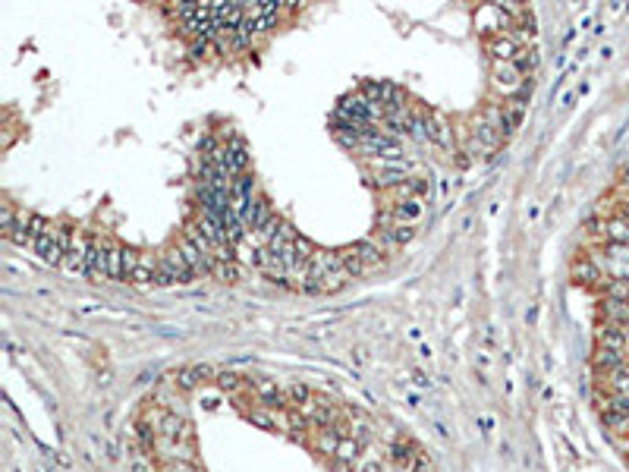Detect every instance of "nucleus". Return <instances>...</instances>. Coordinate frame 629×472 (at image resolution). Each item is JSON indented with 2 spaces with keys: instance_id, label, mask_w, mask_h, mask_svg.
Here are the masks:
<instances>
[{
  "instance_id": "f257e3e1",
  "label": "nucleus",
  "mask_w": 629,
  "mask_h": 472,
  "mask_svg": "<svg viewBox=\"0 0 629 472\" xmlns=\"http://www.w3.org/2000/svg\"><path fill=\"white\" fill-rule=\"evenodd\" d=\"M224 167L230 170L233 176L249 173V145H245V138H239V136L230 138V145L224 148Z\"/></svg>"
},
{
  "instance_id": "f03ea898",
  "label": "nucleus",
  "mask_w": 629,
  "mask_h": 472,
  "mask_svg": "<svg viewBox=\"0 0 629 472\" xmlns=\"http://www.w3.org/2000/svg\"><path fill=\"white\" fill-rule=\"evenodd\" d=\"M484 50L491 54V63H513L522 48L513 35H497V38H488V41H484Z\"/></svg>"
},
{
  "instance_id": "7ed1b4c3",
  "label": "nucleus",
  "mask_w": 629,
  "mask_h": 472,
  "mask_svg": "<svg viewBox=\"0 0 629 472\" xmlns=\"http://www.w3.org/2000/svg\"><path fill=\"white\" fill-rule=\"evenodd\" d=\"M522 79H526V76H522L513 63H491V82H494V88L507 92L509 98H513L516 88L522 85Z\"/></svg>"
},
{
  "instance_id": "20e7f679",
  "label": "nucleus",
  "mask_w": 629,
  "mask_h": 472,
  "mask_svg": "<svg viewBox=\"0 0 629 472\" xmlns=\"http://www.w3.org/2000/svg\"><path fill=\"white\" fill-rule=\"evenodd\" d=\"M173 378H176V384H180L182 390H195L198 384L211 381V378H217V375H214V369L208 362H195V365H186V369L173 371Z\"/></svg>"
},
{
  "instance_id": "39448f33",
  "label": "nucleus",
  "mask_w": 629,
  "mask_h": 472,
  "mask_svg": "<svg viewBox=\"0 0 629 472\" xmlns=\"http://www.w3.org/2000/svg\"><path fill=\"white\" fill-rule=\"evenodd\" d=\"M428 142L438 148H453V129L440 110H428Z\"/></svg>"
},
{
  "instance_id": "423d86ee",
  "label": "nucleus",
  "mask_w": 629,
  "mask_h": 472,
  "mask_svg": "<svg viewBox=\"0 0 629 472\" xmlns=\"http://www.w3.org/2000/svg\"><path fill=\"white\" fill-rule=\"evenodd\" d=\"M85 277H107V243L101 239H88L85 252Z\"/></svg>"
},
{
  "instance_id": "0eeeda50",
  "label": "nucleus",
  "mask_w": 629,
  "mask_h": 472,
  "mask_svg": "<svg viewBox=\"0 0 629 472\" xmlns=\"http://www.w3.org/2000/svg\"><path fill=\"white\" fill-rule=\"evenodd\" d=\"M270 217H274V208H270V199H268V195H258V199L249 205V211H245L239 220H243V224L249 227V230H261V227L268 224Z\"/></svg>"
},
{
  "instance_id": "6e6552de",
  "label": "nucleus",
  "mask_w": 629,
  "mask_h": 472,
  "mask_svg": "<svg viewBox=\"0 0 629 472\" xmlns=\"http://www.w3.org/2000/svg\"><path fill=\"white\" fill-rule=\"evenodd\" d=\"M88 233H82V236H75L73 249L66 252V258H63L60 268L66 271V274H85V252H88Z\"/></svg>"
},
{
  "instance_id": "1a4fd4ad",
  "label": "nucleus",
  "mask_w": 629,
  "mask_h": 472,
  "mask_svg": "<svg viewBox=\"0 0 629 472\" xmlns=\"http://www.w3.org/2000/svg\"><path fill=\"white\" fill-rule=\"evenodd\" d=\"M595 337H598V346H604V350H616V352H623V350H626V343H629L626 327H620V324H601Z\"/></svg>"
},
{
  "instance_id": "9d476101",
  "label": "nucleus",
  "mask_w": 629,
  "mask_h": 472,
  "mask_svg": "<svg viewBox=\"0 0 629 472\" xmlns=\"http://www.w3.org/2000/svg\"><path fill=\"white\" fill-rule=\"evenodd\" d=\"M591 365H595L598 375L607 378L610 371H616V369H623V365H626V356H623V352H616V350H604V346H598L595 356H591Z\"/></svg>"
},
{
  "instance_id": "9b49d317",
  "label": "nucleus",
  "mask_w": 629,
  "mask_h": 472,
  "mask_svg": "<svg viewBox=\"0 0 629 472\" xmlns=\"http://www.w3.org/2000/svg\"><path fill=\"white\" fill-rule=\"evenodd\" d=\"M252 387H255V394L261 396V403H264L268 409H289L287 394H283V390L277 387V381H255Z\"/></svg>"
},
{
  "instance_id": "f8f14e48",
  "label": "nucleus",
  "mask_w": 629,
  "mask_h": 472,
  "mask_svg": "<svg viewBox=\"0 0 629 472\" xmlns=\"http://www.w3.org/2000/svg\"><path fill=\"white\" fill-rule=\"evenodd\" d=\"M35 252H38V258H41L44 264H63V258H66V252H63V245L57 243L54 233L35 239Z\"/></svg>"
},
{
  "instance_id": "ddd939ff",
  "label": "nucleus",
  "mask_w": 629,
  "mask_h": 472,
  "mask_svg": "<svg viewBox=\"0 0 629 472\" xmlns=\"http://www.w3.org/2000/svg\"><path fill=\"white\" fill-rule=\"evenodd\" d=\"M570 271H572V280L582 283V287H595V283H601V268H598L591 258H576Z\"/></svg>"
},
{
  "instance_id": "4468645a",
  "label": "nucleus",
  "mask_w": 629,
  "mask_h": 472,
  "mask_svg": "<svg viewBox=\"0 0 629 472\" xmlns=\"http://www.w3.org/2000/svg\"><path fill=\"white\" fill-rule=\"evenodd\" d=\"M601 315H604V324H620V327H626V324H629V302H623V299H607V296H604V302H601Z\"/></svg>"
},
{
  "instance_id": "2eb2a0df",
  "label": "nucleus",
  "mask_w": 629,
  "mask_h": 472,
  "mask_svg": "<svg viewBox=\"0 0 629 472\" xmlns=\"http://www.w3.org/2000/svg\"><path fill=\"white\" fill-rule=\"evenodd\" d=\"M472 136H475L478 142L484 145V151H494V148H500V142H503L500 129H497V126H491L488 120H482V117H478V120H475V126H472Z\"/></svg>"
},
{
  "instance_id": "dca6fc26",
  "label": "nucleus",
  "mask_w": 629,
  "mask_h": 472,
  "mask_svg": "<svg viewBox=\"0 0 629 472\" xmlns=\"http://www.w3.org/2000/svg\"><path fill=\"white\" fill-rule=\"evenodd\" d=\"M126 249L117 243H107V277L110 280H126Z\"/></svg>"
},
{
  "instance_id": "f3484780",
  "label": "nucleus",
  "mask_w": 629,
  "mask_h": 472,
  "mask_svg": "<svg viewBox=\"0 0 629 472\" xmlns=\"http://www.w3.org/2000/svg\"><path fill=\"white\" fill-rule=\"evenodd\" d=\"M157 277V262L151 255H142L136 264V271L129 274V283H136V287H148V283H154Z\"/></svg>"
},
{
  "instance_id": "a211bd4d",
  "label": "nucleus",
  "mask_w": 629,
  "mask_h": 472,
  "mask_svg": "<svg viewBox=\"0 0 629 472\" xmlns=\"http://www.w3.org/2000/svg\"><path fill=\"white\" fill-rule=\"evenodd\" d=\"M352 249L359 252L365 268H368V264H384V249L375 243V239H359V243H352Z\"/></svg>"
},
{
  "instance_id": "6ab92c4d",
  "label": "nucleus",
  "mask_w": 629,
  "mask_h": 472,
  "mask_svg": "<svg viewBox=\"0 0 629 472\" xmlns=\"http://www.w3.org/2000/svg\"><path fill=\"white\" fill-rule=\"evenodd\" d=\"M393 214L400 224H415V220L421 217V201L419 199H403L393 205Z\"/></svg>"
},
{
  "instance_id": "aec40b11",
  "label": "nucleus",
  "mask_w": 629,
  "mask_h": 472,
  "mask_svg": "<svg viewBox=\"0 0 629 472\" xmlns=\"http://www.w3.org/2000/svg\"><path fill=\"white\" fill-rule=\"evenodd\" d=\"M604 239H607L610 245H629V224L620 217H610L607 220V236Z\"/></svg>"
},
{
  "instance_id": "412c9836",
  "label": "nucleus",
  "mask_w": 629,
  "mask_h": 472,
  "mask_svg": "<svg viewBox=\"0 0 629 472\" xmlns=\"http://www.w3.org/2000/svg\"><path fill=\"white\" fill-rule=\"evenodd\" d=\"M513 66L519 69L526 79H528V76H535V69H538V50H535V48H522L519 57L513 60Z\"/></svg>"
},
{
  "instance_id": "4be33fe9",
  "label": "nucleus",
  "mask_w": 629,
  "mask_h": 472,
  "mask_svg": "<svg viewBox=\"0 0 629 472\" xmlns=\"http://www.w3.org/2000/svg\"><path fill=\"white\" fill-rule=\"evenodd\" d=\"M337 255H340V264H343V271H346L349 277H359V274L365 271L362 258H359V252L352 249V245H349V249H343V252H337Z\"/></svg>"
},
{
  "instance_id": "5701e85b",
  "label": "nucleus",
  "mask_w": 629,
  "mask_h": 472,
  "mask_svg": "<svg viewBox=\"0 0 629 472\" xmlns=\"http://www.w3.org/2000/svg\"><path fill=\"white\" fill-rule=\"evenodd\" d=\"M607 390L610 394H629V362L607 375Z\"/></svg>"
},
{
  "instance_id": "b1692460",
  "label": "nucleus",
  "mask_w": 629,
  "mask_h": 472,
  "mask_svg": "<svg viewBox=\"0 0 629 472\" xmlns=\"http://www.w3.org/2000/svg\"><path fill=\"white\" fill-rule=\"evenodd\" d=\"M359 453H362V444H359L356 438H343V441H340V447H337V453H333V457H337V459H343V463H352V466H356Z\"/></svg>"
},
{
  "instance_id": "393cba45",
  "label": "nucleus",
  "mask_w": 629,
  "mask_h": 472,
  "mask_svg": "<svg viewBox=\"0 0 629 472\" xmlns=\"http://www.w3.org/2000/svg\"><path fill=\"white\" fill-rule=\"evenodd\" d=\"M245 419H249L252 425L264 428V431H277V419L268 413V409H245Z\"/></svg>"
},
{
  "instance_id": "a878e982",
  "label": "nucleus",
  "mask_w": 629,
  "mask_h": 472,
  "mask_svg": "<svg viewBox=\"0 0 629 472\" xmlns=\"http://www.w3.org/2000/svg\"><path fill=\"white\" fill-rule=\"evenodd\" d=\"M211 274L217 277V280H224V283H236L239 280V264L236 262H214Z\"/></svg>"
},
{
  "instance_id": "bb28decb",
  "label": "nucleus",
  "mask_w": 629,
  "mask_h": 472,
  "mask_svg": "<svg viewBox=\"0 0 629 472\" xmlns=\"http://www.w3.org/2000/svg\"><path fill=\"white\" fill-rule=\"evenodd\" d=\"M29 230L35 239L48 236V233H54V227H50V220L44 217V214H29Z\"/></svg>"
},
{
  "instance_id": "cd10ccee",
  "label": "nucleus",
  "mask_w": 629,
  "mask_h": 472,
  "mask_svg": "<svg viewBox=\"0 0 629 472\" xmlns=\"http://www.w3.org/2000/svg\"><path fill=\"white\" fill-rule=\"evenodd\" d=\"M136 438H138V447H142V453L154 450V428H151V425L138 422V425H136Z\"/></svg>"
},
{
  "instance_id": "c85d7f7f",
  "label": "nucleus",
  "mask_w": 629,
  "mask_h": 472,
  "mask_svg": "<svg viewBox=\"0 0 629 472\" xmlns=\"http://www.w3.org/2000/svg\"><path fill=\"white\" fill-rule=\"evenodd\" d=\"M214 384H217L220 390H226V394H233V390L243 387V378H239L236 371H220V375L214 378Z\"/></svg>"
},
{
  "instance_id": "c756f323",
  "label": "nucleus",
  "mask_w": 629,
  "mask_h": 472,
  "mask_svg": "<svg viewBox=\"0 0 629 472\" xmlns=\"http://www.w3.org/2000/svg\"><path fill=\"white\" fill-rule=\"evenodd\" d=\"M287 396L293 400V406H296V409H302V406H308V403H312V390H308L305 384H293Z\"/></svg>"
},
{
  "instance_id": "7c9ffc66",
  "label": "nucleus",
  "mask_w": 629,
  "mask_h": 472,
  "mask_svg": "<svg viewBox=\"0 0 629 472\" xmlns=\"http://www.w3.org/2000/svg\"><path fill=\"white\" fill-rule=\"evenodd\" d=\"M390 233H393L396 245H406V243H412V236H415V224H396Z\"/></svg>"
},
{
  "instance_id": "2f4dec72",
  "label": "nucleus",
  "mask_w": 629,
  "mask_h": 472,
  "mask_svg": "<svg viewBox=\"0 0 629 472\" xmlns=\"http://www.w3.org/2000/svg\"><path fill=\"white\" fill-rule=\"evenodd\" d=\"M585 230H588L591 236H607V220H604V217H588V220H585Z\"/></svg>"
},
{
  "instance_id": "473e14b6",
  "label": "nucleus",
  "mask_w": 629,
  "mask_h": 472,
  "mask_svg": "<svg viewBox=\"0 0 629 472\" xmlns=\"http://www.w3.org/2000/svg\"><path fill=\"white\" fill-rule=\"evenodd\" d=\"M614 217H620V220H626V224H629V199L616 201V205H614Z\"/></svg>"
},
{
  "instance_id": "72a5a7b5",
  "label": "nucleus",
  "mask_w": 629,
  "mask_h": 472,
  "mask_svg": "<svg viewBox=\"0 0 629 472\" xmlns=\"http://www.w3.org/2000/svg\"><path fill=\"white\" fill-rule=\"evenodd\" d=\"M208 50H211V41H205V38H201V41H195V44H192V54H195V57H205Z\"/></svg>"
},
{
  "instance_id": "f704fd0d",
  "label": "nucleus",
  "mask_w": 629,
  "mask_h": 472,
  "mask_svg": "<svg viewBox=\"0 0 629 472\" xmlns=\"http://www.w3.org/2000/svg\"><path fill=\"white\" fill-rule=\"evenodd\" d=\"M359 472H381V463H377V459H365V463L359 466Z\"/></svg>"
},
{
  "instance_id": "c9c22d12",
  "label": "nucleus",
  "mask_w": 629,
  "mask_h": 472,
  "mask_svg": "<svg viewBox=\"0 0 629 472\" xmlns=\"http://www.w3.org/2000/svg\"><path fill=\"white\" fill-rule=\"evenodd\" d=\"M412 378H415V384H419V387H428V384H431V381H428V378H425V375H421V371H415V375H412Z\"/></svg>"
}]
</instances>
